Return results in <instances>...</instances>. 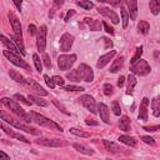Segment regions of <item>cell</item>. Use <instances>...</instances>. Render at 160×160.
Segmentation results:
<instances>
[{
	"instance_id": "cell-1",
	"label": "cell",
	"mask_w": 160,
	"mask_h": 160,
	"mask_svg": "<svg viewBox=\"0 0 160 160\" xmlns=\"http://www.w3.org/2000/svg\"><path fill=\"white\" fill-rule=\"evenodd\" d=\"M0 119L4 120V121H7L9 125H13L14 128H16V129H19V130H23V131H25V133H30V134H33V135H40V134H41L40 130H38V129H35V128H33V126H30V125L24 124L23 121H20V120L13 118L11 115H9L8 113H5V112H3V110H0Z\"/></svg>"
},
{
	"instance_id": "cell-2",
	"label": "cell",
	"mask_w": 160,
	"mask_h": 160,
	"mask_svg": "<svg viewBox=\"0 0 160 160\" xmlns=\"http://www.w3.org/2000/svg\"><path fill=\"white\" fill-rule=\"evenodd\" d=\"M29 115H30V118H31V121L36 123L38 125L44 126V128H48V129H50V130H57V131L63 133V128H62L59 124H57V123H54L53 120L45 118L44 115L38 114V113H35V112H30Z\"/></svg>"
},
{
	"instance_id": "cell-3",
	"label": "cell",
	"mask_w": 160,
	"mask_h": 160,
	"mask_svg": "<svg viewBox=\"0 0 160 160\" xmlns=\"http://www.w3.org/2000/svg\"><path fill=\"white\" fill-rule=\"evenodd\" d=\"M2 104L5 105L8 109H10L15 115L20 117L23 120H25V121H31L30 115L24 112V109L21 108V106H20L15 100H13V99H10V98H3V99H2Z\"/></svg>"
},
{
	"instance_id": "cell-4",
	"label": "cell",
	"mask_w": 160,
	"mask_h": 160,
	"mask_svg": "<svg viewBox=\"0 0 160 160\" xmlns=\"http://www.w3.org/2000/svg\"><path fill=\"white\" fill-rule=\"evenodd\" d=\"M150 70H151L150 65L148 64V62H146V60H143V59L136 60V62H135V63H133V64H131V66H130V71H131L133 74H135V75H140V76H145V75H148V74L150 73Z\"/></svg>"
},
{
	"instance_id": "cell-5",
	"label": "cell",
	"mask_w": 160,
	"mask_h": 160,
	"mask_svg": "<svg viewBox=\"0 0 160 160\" xmlns=\"http://www.w3.org/2000/svg\"><path fill=\"white\" fill-rule=\"evenodd\" d=\"M4 57H5L8 60H10V63H13L14 65L20 66V68H23V69H25V70H30L29 64H28L25 60H23V59L16 54V53H14V51H11V50H4Z\"/></svg>"
},
{
	"instance_id": "cell-6",
	"label": "cell",
	"mask_w": 160,
	"mask_h": 160,
	"mask_svg": "<svg viewBox=\"0 0 160 160\" xmlns=\"http://www.w3.org/2000/svg\"><path fill=\"white\" fill-rule=\"evenodd\" d=\"M76 62V55L75 54H70V55H60L59 57V59H58V66H59V69L60 70H64V71H66V70H69L73 65H74V63Z\"/></svg>"
},
{
	"instance_id": "cell-7",
	"label": "cell",
	"mask_w": 160,
	"mask_h": 160,
	"mask_svg": "<svg viewBox=\"0 0 160 160\" xmlns=\"http://www.w3.org/2000/svg\"><path fill=\"white\" fill-rule=\"evenodd\" d=\"M46 34H48V28L46 25H41L40 29L36 31V46L40 53L45 51L46 48Z\"/></svg>"
},
{
	"instance_id": "cell-8",
	"label": "cell",
	"mask_w": 160,
	"mask_h": 160,
	"mask_svg": "<svg viewBox=\"0 0 160 160\" xmlns=\"http://www.w3.org/2000/svg\"><path fill=\"white\" fill-rule=\"evenodd\" d=\"M8 18H9V21H10V25L14 30V35L18 38V39H21L23 40V31H21V24H20V20L16 18L15 14L13 13H9L8 14Z\"/></svg>"
},
{
	"instance_id": "cell-9",
	"label": "cell",
	"mask_w": 160,
	"mask_h": 160,
	"mask_svg": "<svg viewBox=\"0 0 160 160\" xmlns=\"http://www.w3.org/2000/svg\"><path fill=\"white\" fill-rule=\"evenodd\" d=\"M79 103H81L85 108L91 113V114H96L98 112H96V104H95V100H94V98L93 96H90V95H81L79 99Z\"/></svg>"
},
{
	"instance_id": "cell-10",
	"label": "cell",
	"mask_w": 160,
	"mask_h": 160,
	"mask_svg": "<svg viewBox=\"0 0 160 160\" xmlns=\"http://www.w3.org/2000/svg\"><path fill=\"white\" fill-rule=\"evenodd\" d=\"M78 71L80 74L81 80L86 81V83H91L94 80V73L91 70V68L86 64H80V66L78 68Z\"/></svg>"
},
{
	"instance_id": "cell-11",
	"label": "cell",
	"mask_w": 160,
	"mask_h": 160,
	"mask_svg": "<svg viewBox=\"0 0 160 160\" xmlns=\"http://www.w3.org/2000/svg\"><path fill=\"white\" fill-rule=\"evenodd\" d=\"M36 143L40 144V145H44V146H50V148H60V146L68 145L66 141H63V140H59V139H46V138L38 139Z\"/></svg>"
},
{
	"instance_id": "cell-12",
	"label": "cell",
	"mask_w": 160,
	"mask_h": 160,
	"mask_svg": "<svg viewBox=\"0 0 160 160\" xmlns=\"http://www.w3.org/2000/svg\"><path fill=\"white\" fill-rule=\"evenodd\" d=\"M73 43H74V36L73 35H70L69 33L63 34L62 38H60V50L63 53L69 51L73 46Z\"/></svg>"
},
{
	"instance_id": "cell-13",
	"label": "cell",
	"mask_w": 160,
	"mask_h": 160,
	"mask_svg": "<svg viewBox=\"0 0 160 160\" xmlns=\"http://www.w3.org/2000/svg\"><path fill=\"white\" fill-rule=\"evenodd\" d=\"M24 84H25L28 88H30V90H33L35 94H38V95H40V96H46V95H48V91L44 90V88H41L40 84H38V83H36L35 80H33V79H25V80H24Z\"/></svg>"
},
{
	"instance_id": "cell-14",
	"label": "cell",
	"mask_w": 160,
	"mask_h": 160,
	"mask_svg": "<svg viewBox=\"0 0 160 160\" xmlns=\"http://www.w3.org/2000/svg\"><path fill=\"white\" fill-rule=\"evenodd\" d=\"M0 129H3L5 134L10 135V136L14 138V139H18V140H20V141H24V143H26V144H30V140H28L25 136H23V135H20V134H16L14 130H11V129L4 123V120H0Z\"/></svg>"
},
{
	"instance_id": "cell-15",
	"label": "cell",
	"mask_w": 160,
	"mask_h": 160,
	"mask_svg": "<svg viewBox=\"0 0 160 160\" xmlns=\"http://www.w3.org/2000/svg\"><path fill=\"white\" fill-rule=\"evenodd\" d=\"M98 10H99V13H100L101 15H104V16H106V18H109L114 24H118V23H119V16H118V14H117L114 10H112L110 8L101 7V8H99Z\"/></svg>"
},
{
	"instance_id": "cell-16",
	"label": "cell",
	"mask_w": 160,
	"mask_h": 160,
	"mask_svg": "<svg viewBox=\"0 0 160 160\" xmlns=\"http://www.w3.org/2000/svg\"><path fill=\"white\" fill-rule=\"evenodd\" d=\"M115 55H117V51H115V50H112L110 53H108V54L101 55V57L99 58L98 63H96V68H98V69H103L106 64H109V63H110V60H112Z\"/></svg>"
},
{
	"instance_id": "cell-17",
	"label": "cell",
	"mask_w": 160,
	"mask_h": 160,
	"mask_svg": "<svg viewBox=\"0 0 160 160\" xmlns=\"http://www.w3.org/2000/svg\"><path fill=\"white\" fill-rule=\"evenodd\" d=\"M98 112L100 114V119L105 124H109L110 123V120H109V108L104 103H99L98 104Z\"/></svg>"
},
{
	"instance_id": "cell-18",
	"label": "cell",
	"mask_w": 160,
	"mask_h": 160,
	"mask_svg": "<svg viewBox=\"0 0 160 160\" xmlns=\"http://www.w3.org/2000/svg\"><path fill=\"white\" fill-rule=\"evenodd\" d=\"M148 105H149V99L144 98L140 103V110H139V119L143 121H146L149 118L148 117Z\"/></svg>"
},
{
	"instance_id": "cell-19",
	"label": "cell",
	"mask_w": 160,
	"mask_h": 160,
	"mask_svg": "<svg viewBox=\"0 0 160 160\" xmlns=\"http://www.w3.org/2000/svg\"><path fill=\"white\" fill-rule=\"evenodd\" d=\"M84 23H85V24L88 25V28H89L90 30H93V31H98V30H100L101 26H103V23H101V21L95 20V19H91V18H85V19H84Z\"/></svg>"
},
{
	"instance_id": "cell-20",
	"label": "cell",
	"mask_w": 160,
	"mask_h": 160,
	"mask_svg": "<svg viewBox=\"0 0 160 160\" xmlns=\"http://www.w3.org/2000/svg\"><path fill=\"white\" fill-rule=\"evenodd\" d=\"M128 8L130 14V19L135 20L138 16V0H128Z\"/></svg>"
},
{
	"instance_id": "cell-21",
	"label": "cell",
	"mask_w": 160,
	"mask_h": 160,
	"mask_svg": "<svg viewBox=\"0 0 160 160\" xmlns=\"http://www.w3.org/2000/svg\"><path fill=\"white\" fill-rule=\"evenodd\" d=\"M0 41H2V43H3V44H4V45L8 48V49H10L11 51L16 53V54H19V53H20V51H19V49H18V46H16V45H15V44H14V43L10 40V39H8L7 36H4V35H0Z\"/></svg>"
},
{
	"instance_id": "cell-22",
	"label": "cell",
	"mask_w": 160,
	"mask_h": 160,
	"mask_svg": "<svg viewBox=\"0 0 160 160\" xmlns=\"http://www.w3.org/2000/svg\"><path fill=\"white\" fill-rule=\"evenodd\" d=\"M119 140H120V143H123V144H125V145H129V146H131V148H135V146L138 145V140H136L135 138H133V136L121 135V136L119 138Z\"/></svg>"
},
{
	"instance_id": "cell-23",
	"label": "cell",
	"mask_w": 160,
	"mask_h": 160,
	"mask_svg": "<svg viewBox=\"0 0 160 160\" xmlns=\"http://www.w3.org/2000/svg\"><path fill=\"white\" fill-rule=\"evenodd\" d=\"M124 60H125V58L124 57H120L119 59H117V60H114V63L112 64V66H110V73H118L121 68H123V65H124Z\"/></svg>"
},
{
	"instance_id": "cell-24",
	"label": "cell",
	"mask_w": 160,
	"mask_h": 160,
	"mask_svg": "<svg viewBox=\"0 0 160 160\" xmlns=\"http://www.w3.org/2000/svg\"><path fill=\"white\" fill-rule=\"evenodd\" d=\"M73 146H74V149H75L76 151L81 153V154H85V155H93V154H94V150L90 149V148H88V146H85V145H81V144H74Z\"/></svg>"
},
{
	"instance_id": "cell-25",
	"label": "cell",
	"mask_w": 160,
	"mask_h": 160,
	"mask_svg": "<svg viewBox=\"0 0 160 160\" xmlns=\"http://www.w3.org/2000/svg\"><path fill=\"white\" fill-rule=\"evenodd\" d=\"M135 85H136V79H135V76H134V74H130L129 76H128V90H126V94H133V90H134V88H135Z\"/></svg>"
},
{
	"instance_id": "cell-26",
	"label": "cell",
	"mask_w": 160,
	"mask_h": 160,
	"mask_svg": "<svg viewBox=\"0 0 160 160\" xmlns=\"http://www.w3.org/2000/svg\"><path fill=\"white\" fill-rule=\"evenodd\" d=\"M119 126H120V130L123 131H129L130 130V120L128 117H121L120 119V123H119Z\"/></svg>"
},
{
	"instance_id": "cell-27",
	"label": "cell",
	"mask_w": 160,
	"mask_h": 160,
	"mask_svg": "<svg viewBox=\"0 0 160 160\" xmlns=\"http://www.w3.org/2000/svg\"><path fill=\"white\" fill-rule=\"evenodd\" d=\"M66 78H68L69 80L74 81V83H79V81L81 80V78H80V74H79L78 69L70 70V73H68V74H66Z\"/></svg>"
},
{
	"instance_id": "cell-28",
	"label": "cell",
	"mask_w": 160,
	"mask_h": 160,
	"mask_svg": "<svg viewBox=\"0 0 160 160\" xmlns=\"http://www.w3.org/2000/svg\"><path fill=\"white\" fill-rule=\"evenodd\" d=\"M28 99H29L33 104H36V105H40V106H48V105H49V103H48V101H45V100H43L41 98L35 96V95H29V96H28Z\"/></svg>"
},
{
	"instance_id": "cell-29",
	"label": "cell",
	"mask_w": 160,
	"mask_h": 160,
	"mask_svg": "<svg viewBox=\"0 0 160 160\" xmlns=\"http://www.w3.org/2000/svg\"><path fill=\"white\" fill-rule=\"evenodd\" d=\"M150 11L154 15H158L160 13V0H150Z\"/></svg>"
},
{
	"instance_id": "cell-30",
	"label": "cell",
	"mask_w": 160,
	"mask_h": 160,
	"mask_svg": "<svg viewBox=\"0 0 160 160\" xmlns=\"http://www.w3.org/2000/svg\"><path fill=\"white\" fill-rule=\"evenodd\" d=\"M151 106H153V114H154V117L158 118L160 115V100H159V98H155L151 101Z\"/></svg>"
},
{
	"instance_id": "cell-31",
	"label": "cell",
	"mask_w": 160,
	"mask_h": 160,
	"mask_svg": "<svg viewBox=\"0 0 160 160\" xmlns=\"http://www.w3.org/2000/svg\"><path fill=\"white\" fill-rule=\"evenodd\" d=\"M104 146H105L106 150L112 151V153H119V151L121 150L118 145H115L114 143H110V141H108V140H104Z\"/></svg>"
},
{
	"instance_id": "cell-32",
	"label": "cell",
	"mask_w": 160,
	"mask_h": 160,
	"mask_svg": "<svg viewBox=\"0 0 160 160\" xmlns=\"http://www.w3.org/2000/svg\"><path fill=\"white\" fill-rule=\"evenodd\" d=\"M150 30V24L145 20H141L139 24H138V31L140 34H148V31Z\"/></svg>"
},
{
	"instance_id": "cell-33",
	"label": "cell",
	"mask_w": 160,
	"mask_h": 160,
	"mask_svg": "<svg viewBox=\"0 0 160 160\" xmlns=\"http://www.w3.org/2000/svg\"><path fill=\"white\" fill-rule=\"evenodd\" d=\"M9 75H10V78L13 79V80H15V81H18V83H24V76L19 73V71H16V70H10L9 71Z\"/></svg>"
},
{
	"instance_id": "cell-34",
	"label": "cell",
	"mask_w": 160,
	"mask_h": 160,
	"mask_svg": "<svg viewBox=\"0 0 160 160\" xmlns=\"http://www.w3.org/2000/svg\"><path fill=\"white\" fill-rule=\"evenodd\" d=\"M11 39H13V41L16 44V46H18V49H19V51H20V54H21V55H25V50H24L23 40H21V39H18L15 35H11Z\"/></svg>"
},
{
	"instance_id": "cell-35",
	"label": "cell",
	"mask_w": 160,
	"mask_h": 160,
	"mask_svg": "<svg viewBox=\"0 0 160 160\" xmlns=\"http://www.w3.org/2000/svg\"><path fill=\"white\" fill-rule=\"evenodd\" d=\"M70 133L74 134V135H76V136H80V138H89V136H90L89 133L83 131L81 129H76V128H71V129H70Z\"/></svg>"
},
{
	"instance_id": "cell-36",
	"label": "cell",
	"mask_w": 160,
	"mask_h": 160,
	"mask_svg": "<svg viewBox=\"0 0 160 160\" xmlns=\"http://www.w3.org/2000/svg\"><path fill=\"white\" fill-rule=\"evenodd\" d=\"M76 4H78L80 8L85 9V10H90V9L94 8V4L90 2V0H81V2H78Z\"/></svg>"
},
{
	"instance_id": "cell-37",
	"label": "cell",
	"mask_w": 160,
	"mask_h": 160,
	"mask_svg": "<svg viewBox=\"0 0 160 160\" xmlns=\"http://www.w3.org/2000/svg\"><path fill=\"white\" fill-rule=\"evenodd\" d=\"M120 13H121L123 28H126V26H128V24H129V14H128V11H126L124 8H121V9H120Z\"/></svg>"
},
{
	"instance_id": "cell-38",
	"label": "cell",
	"mask_w": 160,
	"mask_h": 160,
	"mask_svg": "<svg viewBox=\"0 0 160 160\" xmlns=\"http://www.w3.org/2000/svg\"><path fill=\"white\" fill-rule=\"evenodd\" d=\"M141 55H143V46H138L136 48V53H135V55L133 57V59L130 60V63L133 64V63H135L136 60H139L140 58H141Z\"/></svg>"
},
{
	"instance_id": "cell-39",
	"label": "cell",
	"mask_w": 160,
	"mask_h": 160,
	"mask_svg": "<svg viewBox=\"0 0 160 160\" xmlns=\"http://www.w3.org/2000/svg\"><path fill=\"white\" fill-rule=\"evenodd\" d=\"M33 59H34V64H35V68H36V70L40 73V71L43 70V65H41V62H40V58H39V55H38V54H34V55H33Z\"/></svg>"
},
{
	"instance_id": "cell-40",
	"label": "cell",
	"mask_w": 160,
	"mask_h": 160,
	"mask_svg": "<svg viewBox=\"0 0 160 160\" xmlns=\"http://www.w3.org/2000/svg\"><path fill=\"white\" fill-rule=\"evenodd\" d=\"M112 108H113V113H114L117 117H119V115L121 114L120 105H119V103H118L117 100H114V101H113V104H112Z\"/></svg>"
},
{
	"instance_id": "cell-41",
	"label": "cell",
	"mask_w": 160,
	"mask_h": 160,
	"mask_svg": "<svg viewBox=\"0 0 160 160\" xmlns=\"http://www.w3.org/2000/svg\"><path fill=\"white\" fill-rule=\"evenodd\" d=\"M103 89H104V94L108 95V96H110V95L114 93V86H113L112 84H104Z\"/></svg>"
},
{
	"instance_id": "cell-42",
	"label": "cell",
	"mask_w": 160,
	"mask_h": 160,
	"mask_svg": "<svg viewBox=\"0 0 160 160\" xmlns=\"http://www.w3.org/2000/svg\"><path fill=\"white\" fill-rule=\"evenodd\" d=\"M51 80H53V83L55 84V86L58 85V86H64V79L62 78V76H58V75H54L51 78Z\"/></svg>"
},
{
	"instance_id": "cell-43",
	"label": "cell",
	"mask_w": 160,
	"mask_h": 160,
	"mask_svg": "<svg viewBox=\"0 0 160 160\" xmlns=\"http://www.w3.org/2000/svg\"><path fill=\"white\" fill-rule=\"evenodd\" d=\"M63 88L66 91H84V88L76 86V85H68V86H63Z\"/></svg>"
},
{
	"instance_id": "cell-44",
	"label": "cell",
	"mask_w": 160,
	"mask_h": 160,
	"mask_svg": "<svg viewBox=\"0 0 160 160\" xmlns=\"http://www.w3.org/2000/svg\"><path fill=\"white\" fill-rule=\"evenodd\" d=\"M14 99H16V100H19V101H21V103H24L25 105H29V106L33 104L29 99H25V98H24L23 95H20V94H15V95H14Z\"/></svg>"
},
{
	"instance_id": "cell-45",
	"label": "cell",
	"mask_w": 160,
	"mask_h": 160,
	"mask_svg": "<svg viewBox=\"0 0 160 160\" xmlns=\"http://www.w3.org/2000/svg\"><path fill=\"white\" fill-rule=\"evenodd\" d=\"M141 140H143L145 144H149V145H151V146H155V141H154V139H153L151 136L144 135V136H141Z\"/></svg>"
},
{
	"instance_id": "cell-46",
	"label": "cell",
	"mask_w": 160,
	"mask_h": 160,
	"mask_svg": "<svg viewBox=\"0 0 160 160\" xmlns=\"http://www.w3.org/2000/svg\"><path fill=\"white\" fill-rule=\"evenodd\" d=\"M44 79H45V83L48 84V86H49L50 89H54V88H55V84H54V83H53L51 78H49L48 75H44Z\"/></svg>"
},
{
	"instance_id": "cell-47",
	"label": "cell",
	"mask_w": 160,
	"mask_h": 160,
	"mask_svg": "<svg viewBox=\"0 0 160 160\" xmlns=\"http://www.w3.org/2000/svg\"><path fill=\"white\" fill-rule=\"evenodd\" d=\"M108 2L113 5V7H120L125 3V0H108Z\"/></svg>"
},
{
	"instance_id": "cell-48",
	"label": "cell",
	"mask_w": 160,
	"mask_h": 160,
	"mask_svg": "<svg viewBox=\"0 0 160 160\" xmlns=\"http://www.w3.org/2000/svg\"><path fill=\"white\" fill-rule=\"evenodd\" d=\"M103 26H104V29H105V31L108 33V34H110V35H113L114 34V29L112 28V26H109L106 23H103Z\"/></svg>"
},
{
	"instance_id": "cell-49",
	"label": "cell",
	"mask_w": 160,
	"mask_h": 160,
	"mask_svg": "<svg viewBox=\"0 0 160 160\" xmlns=\"http://www.w3.org/2000/svg\"><path fill=\"white\" fill-rule=\"evenodd\" d=\"M143 129L146 130V131H158V130L160 129V126H159V125H154V126H144Z\"/></svg>"
},
{
	"instance_id": "cell-50",
	"label": "cell",
	"mask_w": 160,
	"mask_h": 160,
	"mask_svg": "<svg viewBox=\"0 0 160 160\" xmlns=\"http://www.w3.org/2000/svg\"><path fill=\"white\" fill-rule=\"evenodd\" d=\"M43 59H44V64H45V66H46L48 69H50V68H51V62H50V59H49V57H48V55L45 54Z\"/></svg>"
},
{
	"instance_id": "cell-51",
	"label": "cell",
	"mask_w": 160,
	"mask_h": 160,
	"mask_svg": "<svg viewBox=\"0 0 160 160\" xmlns=\"http://www.w3.org/2000/svg\"><path fill=\"white\" fill-rule=\"evenodd\" d=\"M53 103H54V104H55V105L58 106V108H59V109H62V112H63L64 114H66V115H69V113H68V112L65 110V108H64V106H63L62 104H59V103H58L57 100H53Z\"/></svg>"
},
{
	"instance_id": "cell-52",
	"label": "cell",
	"mask_w": 160,
	"mask_h": 160,
	"mask_svg": "<svg viewBox=\"0 0 160 160\" xmlns=\"http://www.w3.org/2000/svg\"><path fill=\"white\" fill-rule=\"evenodd\" d=\"M28 31H29V34L30 35H35L36 34V26L35 25H29V28H28Z\"/></svg>"
},
{
	"instance_id": "cell-53",
	"label": "cell",
	"mask_w": 160,
	"mask_h": 160,
	"mask_svg": "<svg viewBox=\"0 0 160 160\" xmlns=\"http://www.w3.org/2000/svg\"><path fill=\"white\" fill-rule=\"evenodd\" d=\"M74 14H75V10H69V11H68V14L65 15L64 20H65V21H69V20H70V18H71Z\"/></svg>"
},
{
	"instance_id": "cell-54",
	"label": "cell",
	"mask_w": 160,
	"mask_h": 160,
	"mask_svg": "<svg viewBox=\"0 0 160 160\" xmlns=\"http://www.w3.org/2000/svg\"><path fill=\"white\" fill-rule=\"evenodd\" d=\"M103 40L105 41V49H108V48H110V46H113V43L108 39V38H103Z\"/></svg>"
},
{
	"instance_id": "cell-55",
	"label": "cell",
	"mask_w": 160,
	"mask_h": 160,
	"mask_svg": "<svg viewBox=\"0 0 160 160\" xmlns=\"http://www.w3.org/2000/svg\"><path fill=\"white\" fill-rule=\"evenodd\" d=\"M13 3L15 4V7L20 10L21 9V3H23V0H13Z\"/></svg>"
},
{
	"instance_id": "cell-56",
	"label": "cell",
	"mask_w": 160,
	"mask_h": 160,
	"mask_svg": "<svg viewBox=\"0 0 160 160\" xmlns=\"http://www.w3.org/2000/svg\"><path fill=\"white\" fill-rule=\"evenodd\" d=\"M124 81H125V78H124V76H120V78L118 79V86L121 88V86L124 85Z\"/></svg>"
},
{
	"instance_id": "cell-57",
	"label": "cell",
	"mask_w": 160,
	"mask_h": 160,
	"mask_svg": "<svg viewBox=\"0 0 160 160\" xmlns=\"http://www.w3.org/2000/svg\"><path fill=\"white\" fill-rule=\"evenodd\" d=\"M88 125H98V121H95V120H93V119H86V121H85Z\"/></svg>"
},
{
	"instance_id": "cell-58",
	"label": "cell",
	"mask_w": 160,
	"mask_h": 160,
	"mask_svg": "<svg viewBox=\"0 0 160 160\" xmlns=\"http://www.w3.org/2000/svg\"><path fill=\"white\" fill-rule=\"evenodd\" d=\"M0 159H5L7 160V159H10V156L8 154H5L4 151H0Z\"/></svg>"
},
{
	"instance_id": "cell-59",
	"label": "cell",
	"mask_w": 160,
	"mask_h": 160,
	"mask_svg": "<svg viewBox=\"0 0 160 160\" xmlns=\"http://www.w3.org/2000/svg\"><path fill=\"white\" fill-rule=\"evenodd\" d=\"M54 3H55V5H57L58 8H60V7L64 4V0H54Z\"/></svg>"
}]
</instances>
